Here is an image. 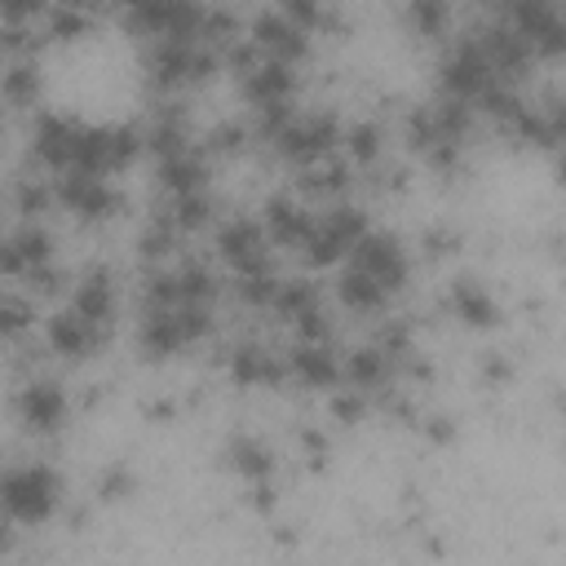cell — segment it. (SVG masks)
<instances>
[{
    "mask_svg": "<svg viewBox=\"0 0 566 566\" xmlns=\"http://www.w3.org/2000/svg\"><path fill=\"white\" fill-rule=\"evenodd\" d=\"M27 301H18V296H4V327H9V336H18L22 327H27Z\"/></svg>",
    "mask_w": 566,
    "mask_h": 566,
    "instance_id": "74e56055",
    "label": "cell"
},
{
    "mask_svg": "<svg viewBox=\"0 0 566 566\" xmlns=\"http://www.w3.org/2000/svg\"><path fill=\"white\" fill-rule=\"evenodd\" d=\"M447 18H451L447 0H411V27L420 35H442L447 31Z\"/></svg>",
    "mask_w": 566,
    "mask_h": 566,
    "instance_id": "f1b7e54d",
    "label": "cell"
},
{
    "mask_svg": "<svg viewBox=\"0 0 566 566\" xmlns=\"http://www.w3.org/2000/svg\"><path fill=\"white\" fill-rule=\"evenodd\" d=\"M340 371H345V380L354 389H380L389 380V371H394V358L380 345H363V349H349L345 354Z\"/></svg>",
    "mask_w": 566,
    "mask_h": 566,
    "instance_id": "d6986e66",
    "label": "cell"
},
{
    "mask_svg": "<svg viewBox=\"0 0 566 566\" xmlns=\"http://www.w3.org/2000/svg\"><path fill=\"white\" fill-rule=\"evenodd\" d=\"M53 4H62V9H80V13H93V9H102L106 0H53Z\"/></svg>",
    "mask_w": 566,
    "mask_h": 566,
    "instance_id": "ab89813d",
    "label": "cell"
},
{
    "mask_svg": "<svg viewBox=\"0 0 566 566\" xmlns=\"http://www.w3.org/2000/svg\"><path fill=\"white\" fill-rule=\"evenodd\" d=\"M84 137H88L84 124L62 119V115H44V119L35 124L31 146H35V155H40V164H49L53 172H71V168H80Z\"/></svg>",
    "mask_w": 566,
    "mask_h": 566,
    "instance_id": "5b68a950",
    "label": "cell"
},
{
    "mask_svg": "<svg viewBox=\"0 0 566 566\" xmlns=\"http://www.w3.org/2000/svg\"><path fill=\"white\" fill-rule=\"evenodd\" d=\"M177 230H199V226H208V217H212V199L203 195V190H181V195H172V203H168V212H164Z\"/></svg>",
    "mask_w": 566,
    "mask_h": 566,
    "instance_id": "d4e9b609",
    "label": "cell"
},
{
    "mask_svg": "<svg viewBox=\"0 0 566 566\" xmlns=\"http://www.w3.org/2000/svg\"><path fill=\"white\" fill-rule=\"evenodd\" d=\"M71 305H75L80 314H88V318H97V323L111 327V310H115V283H111V274H106V270L84 274V279L75 283V292H71Z\"/></svg>",
    "mask_w": 566,
    "mask_h": 566,
    "instance_id": "ffe728a7",
    "label": "cell"
},
{
    "mask_svg": "<svg viewBox=\"0 0 566 566\" xmlns=\"http://www.w3.org/2000/svg\"><path fill=\"white\" fill-rule=\"evenodd\" d=\"M159 181H164V190L168 195H181V190H203V164L195 159V155H168L164 164H159Z\"/></svg>",
    "mask_w": 566,
    "mask_h": 566,
    "instance_id": "cb8c5ba5",
    "label": "cell"
},
{
    "mask_svg": "<svg viewBox=\"0 0 566 566\" xmlns=\"http://www.w3.org/2000/svg\"><path fill=\"white\" fill-rule=\"evenodd\" d=\"M230 371L239 385H274L283 376V363L274 354H265L261 345H239L230 354Z\"/></svg>",
    "mask_w": 566,
    "mask_h": 566,
    "instance_id": "7402d4cb",
    "label": "cell"
},
{
    "mask_svg": "<svg viewBox=\"0 0 566 566\" xmlns=\"http://www.w3.org/2000/svg\"><path fill=\"white\" fill-rule=\"evenodd\" d=\"M243 142H248V133H243L239 124H226V128H217V133L208 137V150H212V155H230V150H239Z\"/></svg>",
    "mask_w": 566,
    "mask_h": 566,
    "instance_id": "e575fe53",
    "label": "cell"
},
{
    "mask_svg": "<svg viewBox=\"0 0 566 566\" xmlns=\"http://www.w3.org/2000/svg\"><path fill=\"white\" fill-rule=\"evenodd\" d=\"M482 49H486V57H491V66H495L500 80H517V75L526 71V62H531V44H526L522 31H513V27H491V31H482Z\"/></svg>",
    "mask_w": 566,
    "mask_h": 566,
    "instance_id": "9a60e30c",
    "label": "cell"
},
{
    "mask_svg": "<svg viewBox=\"0 0 566 566\" xmlns=\"http://www.w3.org/2000/svg\"><path fill=\"white\" fill-rule=\"evenodd\" d=\"M217 248H221V256L239 270V274H252V270H270V252H265V234H261V226H252V221H230L221 234H217Z\"/></svg>",
    "mask_w": 566,
    "mask_h": 566,
    "instance_id": "8fae6325",
    "label": "cell"
},
{
    "mask_svg": "<svg viewBox=\"0 0 566 566\" xmlns=\"http://www.w3.org/2000/svg\"><path fill=\"white\" fill-rule=\"evenodd\" d=\"M18 411L31 429H57L62 416H66V394L53 380H31L18 398Z\"/></svg>",
    "mask_w": 566,
    "mask_h": 566,
    "instance_id": "e0dca14e",
    "label": "cell"
},
{
    "mask_svg": "<svg viewBox=\"0 0 566 566\" xmlns=\"http://www.w3.org/2000/svg\"><path fill=\"white\" fill-rule=\"evenodd\" d=\"M363 234H367V221H363L358 208H332L327 217L314 221V230H310V239H305V256H310L314 265H332V261L345 256Z\"/></svg>",
    "mask_w": 566,
    "mask_h": 566,
    "instance_id": "3957f363",
    "label": "cell"
},
{
    "mask_svg": "<svg viewBox=\"0 0 566 566\" xmlns=\"http://www.w3.org/2000/svg\"><path fill=\"white\" fill-rule=\"evenodd\" d=\"M345 146H349V155H354L358 164H371V159L380 155V128H376V124H354V128L345 133Z\"/></svg>",
    "mask_w": 566,
    "mask_h": 566,
    "instance_id": "f546056e",
    "label": "cell"
},
{
    "mask_svg": "<svg viewBox=\"0 0 566 566\" xmlns=\"http://www.w3.org/2000/svg\"><path fill=\"white\" fill-rule=\"evenodd\" d=\"M279 9H283L292 22H301L305 31L323 22V9H318V0H279Z\"/></svg>",
    "mask_w": 566,
    "mask_h": 566,
    "instance_id": "836d02e7",
    "label": "cell"
},
{
    "mask_svg": "<svg viewBox=\"0 0 566 566\" xmlns=\"http://www.w3.org/2000/svg\"><path fill=\"white\" fill-rule=\"evenodd\" d=\"M265 226H270V239L283 243V248H305L310 230H314V217L305 208H296L292 199H270L265 208Z\"/></svg>",
    "mask_w": 566,
    "mask_h": 566,
    "instance_id": "ac0fdd59",
    "label": "cell"
},
{
    "mask_svg": "<svg viewBox=\"0 0 566 566\" xmlns=\"http://www.w3.org/2000/svg\"><path fill=\"white\" fill-rule=\"evenodd\" d=\"M84 27H88V13H80V9H62V4H57V9L49 13V31H53L57 40H75Z\"/></svg>",
    "mask_w": 566,
    "mask_h": 566,
    "instance_id": "1f68e13d",
    "label": "cell"
},
{
    "mask_svg": "<svg viewBox=\"0 0 566 566\" xmlns=\"http://www.w3.org/2000/svg\"><path fill=\"white\" fill-rule=\"evenodd\" d=\"M451 305H455V314L469 323V327H491L495 318H500V305L486 296V287L482 283H473V279H455L451 283Z\"/></svg>",
    "mask_w": 566,
    "mask_h": 566,
    "instance_id": "44dd1931",
    "label": "cell"
},
{
    "mask_svg": "<svg viewBox=\"0 0 566 566\" xmlns=\"http://www.w3.org/2000/svg\"><path fill=\"white\" fill-rule=\"evenodd\" d=\"M385 296H389V287H385L376 274H367L363 265L349 261V270L340 274V301L354 305V310H363V314H371V310L385 305Z\"/></svg>",
    "mask_w": 566,
    "mask_h": 566,
    "instance_id": "603a6c76",
    "label": "cell"
},
{
    "mask_svg": "<svg viewBox=\"0 0 566 566\" xmlns=\"http://www.w3.org/2000/svg\"><path fill=\"white\" fill-rule=\"evenodd\" d=\"M562 181H566V155H562Z\"/></svg>",
    "mask_w": 566,
    "mask_h": 566,
    "instance_id": "60d3db41",
    "label": "cell"
},
{
    "mask_svg": "<svg viewBox=\"0 0 566 566\" xmlns=\"http://www.w3.org/2000/svg\"><path fill=\"white\" fill-rule=\"evenodd\" d=\"M336 115H292V124L274 137V146H279V155H287V159H296V164H314V159H323L332 146H336Z\"/></svg>",
    "mask_w": 566,
    "mask_h": 566,
    "instance_id": "8992f818",
    "label": "cell"
},
{
    "mask_svg": "<svg viewBox=\"0 0 566 566\" xmlns=\"http://www.w3.org/2000/svg\"><path fill=\"white\" fill-rule=\"evenodd\" d=\"M349 256H354V265H363L367 274H376L389 292L407 283V252H402V243L394 234H363L349 248Z\"/></svg>",
    "mask_w": 566,
    "mask_h": 566,
    "instance_id": "9c48e42d",
    "label": "cell"
},
{
    "mask_svg": "<svg viewBox=\"0 0 566 566\" xmlns=\"http://www.w3.org/2000/svg\"><path fill=\"white\" fill-rule=\"evenodd\" d=\"M513 18H517V31L535 57H562L566 53V18L548 0H522V4H513Z\"/></svg>",
    "mask_w": 566,
    "mask_h": 566,
    "instance_id": "52a82bcc",
    "label": "cell"
},
{
    "mask_svg": "<svg viewBox=\"0 0 566 566\" xmlns=\"http://www.w3.org/2000/svg\"><path fill=\"white\" fill-rule=\"evenodd\" d=\"M57 199L84 217V221H97V217H111L119 208V195L97 177V172H57Z\"/></svg>",
    "mask_w": 566,
    "mask_h": 566,
    "instance_id": "ba28073f",
    "label": "cell"
},
{
    "mask_svg": "<svg viewBox=\"0 0 566 566\" xmlns=\"http://www.w3.org/2000/svg\"><path fill=\"white\" fill-rule=\"evenodd\" d=\"M57 504V473L49 464H13L4 473V509L13 522H44Z\"/></svg>",
    "mask_w": 566,
    "mask_h": 566,
    "instance_id": "6da1fadb",
    "label": "cell"
},
{
    "mask_svg": "<svg viewBox=\"0 0 566 566\" xmlns=\"http://www.w3.org/2000/svg\"><path fill=\"white\" fill-rule=\"evenodd\" d=\"M49 256H53V248L40 226H22L4 239V274H13V279H27L31 270L49 265Z\"/></svg>",
    "mask_w": 566,
    "mask_h": 566,
    "instance_id": "5bb4252c",
    "label": "cell"
},
{
    "mask_svg": "<svg viewBox=\"0 0 566 566\" xmlns=\"http://www.w3.org/2000/svg\"><path fill=\"white\" fill-rule=\"evenodd\" d=\"M146 62H150L155 84H164V88H177L186 80H203L217 66V57L208 49H199L195 40H159Z\"/></svg>",
    "mask_w": 566,
    "mask_h": 566,
    "instance_id": "277c9868",
    "label": "cell"
},
{
    "mask_svg": "<svg viewBox=\"0 0 566 566\" xmlns=\"http://www.w3.org/2000/svg\"><path fill=\"white\" fill-rule=\"evenodd\" d=\"M230 464L248 478H265L270 473V451L256 442V438H234L230 442Z\"/></svg>",
    "mask_w": 566,
    "mask_h": 566,
    "instance_id": "83f0119b",
    "label": "cell"
},
{
    "mask_svg": "<svg viewBox=\"0 0 566 566\" xmlns=\"http://www.w3.org/2000/svg\"><path fill=\"white\" fill-rule=\"evenodd\" d=\"M287 371L301 380V385H318V389H327V385H336L345 371H340V358L323 345V340H301L292 354H287Z\"/></svg>",
    "mask_w": 566,
    "mask_h": 566,
    "instance_id": "4fadbf2b",
    "label": "cell"
},
{
    "mask_svg": "<svg viewBox=\"0 0 566 566\" xmlns=\"http://www.w3.org/2000/svg\"><path fill=\"white\" fill-rule=\"evenodd\" d=\"M252 35H256V44H261L270 57H283V62H296V57L310 49L305 27L292 22L283 9H279V13H261V18L252 22Z\"/></svg>",
    "mask_w": 566,
    "mask_h": 566,
    "instance_id": "7c38bea8",
    "label": "cell"
},
{
    "mask_svg": "<svg viewBox=\"0 0 566 566\" xmlns=\"http://www.w3.org/2000/svg\"><path fill=\"white\" fill-rule=\"evenodd\" d=\"M349 181V168H340V164H332V168H310L305 172V190L310 195H332V190H340Z\"/></svg>",
    "mask_w": 566,
    "mask_h": 566,
    "instance_id": "4dcf8cb0",
    "label": "cell"
},
{
    "mask_svg": "<svg viewBox=\"0 0 566 566\" xmlns=\"http://www.w3.org/2000/svg\"><path fill=\"white\" fill-rule=\"evenodd\" d=\"M243 93L265 106V102H287L292 97V62L283 57H270V62H252L243 71Z\"/></svg>",
    "mask_w": 566,
    "mask_h": 566,
    "instance_id": "2e32d148",
    "label": "cell"
},
{
    "mask_svg": "<svg viewBox=\"0 0 566 566\" xmlns=\"http://www.w3.org/2000/svg\"><path fill=\"white\" fill-rule=\"evenodd\" d=\"M102 336H106V323L80 314L75 305H66V310H57V314L49 318V345H53L62 358H84V354H93V349L102 345Z\"/></svg>",
    "mask_w": 566,
    "mask_h": 566,
    "instance_id": "30bf717a",
    "label": "cell"
},
{
    "mask_svg": "<svg viewBox=\"0 0 566 566\" xmlns=\"http://www.w3.org/2000/svg\"><path fill=\"white\" fill-rule=\"evenodd\" d=\"M544 124H548V146H566V97H553L548 106H539Z\"/></svg>",
    "mask_w": 566,
    "mask_h": 566,
    "instance_id": "d6a6232c",
    "label": "cell"
},
{
    "mask_svg": "<svg viewBox=\"0 0 566 566\" xmlns=\"http://www.w3.org/2000/svg\"><path fill=\"white\" fill-rule=\"evenodd\" d=\"M336 416L358 420V416H363V402H358V398H349V394H340V398H336Z\"/></svg>",
    "mask_w": 566,
    "mask_h": 566,
    "instance_id": "f35d334b",
    "label": "cell"
},
{
    "mask_svg": "<svg viewBox=\"0 0 566 566\" xmlns=\"http://www.w3.org/2000/svg\"><path fill=\"white\" fill-rule=\"evenodd\" d=\"M44 203H49V190L44 186H31V181L18 186V212H40Z\"/></svg>",
    "mask_w": 566,
    "mask_h": 566,
    "instance_id": "8d00e7d4",
    "label": "cell"
},
{
    "mask_svg": "<svg viewBox=\"0 0 566 566\" xmlns=\"http://www.w3.org/2000/svg\"><path fill=\"white\" fill-rule=\"evenodd\" d=\"M495 80H500V75H495V66H491L482 40L455 44V49L447 53V62H442V88H447L451 97H464V102H469V97H482Z\"/></svg>",
    "mask_w": 566,
    "mask_h": 566,
    "instance_id": "7a4b0ae2",
    "label": "cell"
},
{
    "mask_svg": "<svg viewBox=\"0 0 566 566\" xmlns=\"http://www.w3.org/2000/svg\"><path fill=\"white\" fill-rule=\"evenodd\" d=\"M40 4H44V0H4V18H9V27H27V22L40 13Z\"/></svg>",
    "mask_w": 566,
    "mask_h": 566,
    "instance_id": "d590c367",
    "label": "cell"
},
{
    "mask_svg": "<svg viewBox=\"0 0 566 566\" xmlns=\"http://www.w3.org/2000/svg\"><path fill=\"white\" fill-rule=\"evenodd\" d=\"M35 93H40L35 66H31V62H13L9 75H4V97H9V106H31Z\"/></svg>",
    "mask_w": 566,
    "mask_h": 566,
    "instance_id": "4316f807",
    "label": "cell"
},
{
    "mask_svg": "<svg viewBox=\"0 0 566 566\" xmlns=\"http://www.w3.org/2000/svg\"><path fill=\"white\" fill-rule=\"evenodd\" d=\"M318 305V292H314V283H305V279H287V283H279V296H274V310L283 314V318H301L305 310H314Z\"/></svg>",
    "mask_w": 566,
    "mask_h": 566,
    "instance_id": "484cf974",
    "label": "cell"
}]
</instances>
